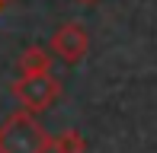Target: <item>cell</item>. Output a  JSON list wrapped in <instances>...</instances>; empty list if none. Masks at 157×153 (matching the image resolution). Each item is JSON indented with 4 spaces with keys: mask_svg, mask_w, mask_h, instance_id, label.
I'll use <instances>...</instances> for the list:
<instances>
[{
    "mask_svg": "<svg viewBox=\"0 0 157 153\" xmlns=\"http://www.w3.org/2000/svg\"><path fill=\"white\" fill-rule=\"evenodd\" d=\"M52 134L32 112H10L0 121V153H48Z\"/></svg>",
    "mask_w": 157,
    "mask_h": 153,
    "instance_id": "1",
    "label": "cell"
},
{
    "mask_svg": "<svg viewBox=\"0 0 157 153\" xmlns=\"http://www.w3.org/2000/svg\"><path fill=\"white\" fill-rule=\"evenodd\" d=\"M10 93H13V99L19 102L23 112L42 115L61 99V80L52 70L48 73H26V76H19V80H13Z\"/></svg>",
    "mask_w": 157,
    "mask_h": 153,
    "instance_id": "2",
    "label": "cell"
},
{
    "mask_svg": "<svg viewBox=\"0 0 157 153\" xmlns=\"http://www.w3.org/2000/svg\"><path fill=\"white\" fill-rule=\"evenodd\" d=\"M52 58L64 61V64H80L83 54L90 51V32L83 23H64L55 29L52 45H48Z\"/></svg>",
    "mask_w": 157,
    "mask_h": 153,
    "instance_id": "3",
    "label": "cell"
},
{
    "mask_svg": "<svg viewBox=\"0 0 157 153\" xmlns=\"http://www.w3.org/2000/svg\"><path fill=\"white\" fill-rule=\"evenodd\" d=\"M16 67H19V76H26V73H48L52 70V51L42 48V45H29V48H23Z\"/></svg>",
    "mask_w": 157,
    "mask_h": 153,
    "instance_id": "4",
    "label": "cell"
},
{
    "mask_svg": "<svg viewBox=\"0 0 157 153\" xmlns=\"http://www.w3.org/2000/svg\"><path fill=\"white\" fill-rule=\"evenodd\" d=\"M52 153H87V141H83L80 131L67 128L58 137H52Z\"/></svg>",
    "mask_w": 157,
    "mask_h": 153,
    "instance_id": "5",
    "label": "cell"
},
{
    "mask_svg": "<svg viewBox=\"0 0 157 153\" xmlns=\"http://www.w3.org/2000/svg\"><path fill=\"white\" fill-rule=\"evenodd\" d=\"M6 3H10V0H0V10H3V6H6Z\"/></svg>",
    "mask_w": 157,
    "mask_h": 153,
    "instance_id": "6",
    "label": "cell"
},
{
    "mask_svg": "<svg viewBox=\"0 0 157 153\" xmlns=\"http://www.w3.org/2000/svg\"><path fill=\"white\" fill-rule=\"evenodd\" d=\"M80 3H96V0H80Z\"/></svg>",
    "mask_w": 157,
    "mask_h": 153,
    "instance_id": "7",
    "label": "cell"
}]
</instances>
